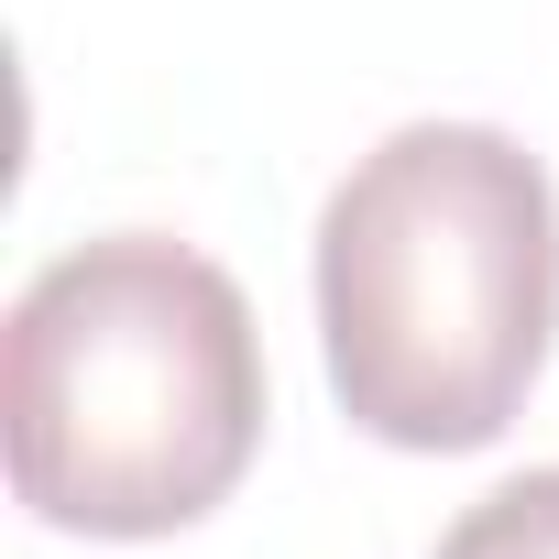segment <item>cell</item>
Wrapping results in <instances>:
<instances>
[{"mask_svg":"<svg viewBox=\"0 0 559 559\" xmlns=\"http://www.w3.org/2000/svg\"><path fill=\"white\" fill-rule=\"evenodd\" d=\"M439 559H559V472H515L483 504H461Z\"/></svg>","mask_w":559,"mask_h":559,"instance_id":"3957f363","label":"cell"},{"mask_svg":"<svg viewBox=\"0 0 559 559\" xmlns=\"http://www.w3.org/2000/svg\"><path fill=\"white\" fill-rule=\"evenodd\" d=\"M12 493L67 537H176L263 450V341L241 286L165 241L110 230L56 252L0 352Z\"/></svg>","mask_w":559,"mask_h":559,"instance_id":"7a4b0ae2","label":"cell"},{"mask_svg":"<svg viewBox=\"0 0 559 559\" xmlns=\"http://www.w3.org/2000/svg\"><path fill=\"white\" fill-rule=\"evenodd\" d=\"M559 330V198L493 121L384 132L319 209L330 395L384 450H483L515 428Z\"/></svg>","mask_w":559,"mask_h":559,"instance_id":"6da1fadb","label":"cell"}]
</instances>
